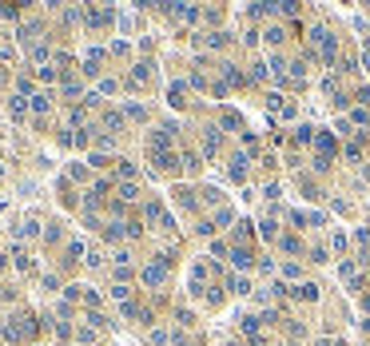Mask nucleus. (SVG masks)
<instances>
[{
    "instance_id": "7ed1b4c3",
    "label": "nucleus",
    "mask_w": 370,
    "mask_h": 346,
    "mask_svg": "<svg viewBox=\"0 0 370 346\" xmlns=\"http://www.w3.org/2000/svg\"><path fill=\"white\" fill-rule=\"evenodd\" d=\"M227 286H231L235 295H251V279H247V275H231V279H227Z\"/></svg>"
},
{
    "instance_id": "1a4fd4ad",
    "label": "nucleus",
    "mask_w": 370,
    "mask_h": 346,
    "mask_svg": "<svg viewBox=\"0 0 370 346\" xmlns=\"http://www.w3.org/2000/svg\"><path fill=\"white\" fill-rule=\"evenodd\" d=\"M259 235L271 243V239H279V231H275V223H271V219H263V223H259Z\"/></svg>"
},
{
    "instance_id": "f8f14e48",
    "label": "nucleus",
    "mask_w": 370,
    "mask_h": 346,
    "mask_svg": "<svg viewBox=\"0 0 370 346\" xmlns=\"http://www.w3.org/2000/svg\"><path fill=\"white\" fill-rule=\"evenodd\" d=\"M279 40H283V28L271 24V28H267V44H279Z\"/></svg>"
},
{
    "instance_id": "6e6552de",
    "label": "nucleus",
    "mask_w": 370,
    "mask_h": 346,
    "mask_svg": "<svg viewBox=\"0 0 370 346\" xmlns=\"http://www.w3.org/2000/svg\"><path fill=\"white\" fill-rule=\"evenodd\" d=\"M48 108H52V96L48 92H36L32 96V111H48Z\"/></svg>"
},
{
    "instance_id": "4468645a",
    "label": "nucleus",
    "mask_w": 370,
    "mask_h": 346,
    "mask_svg": "<svg viewBox=\"0 0 370 346\" xmlns=\"http://www.w3.org/2000/svg\"><path fill=\"white\" fill-rule=\"evenodd\" d=\"M68 175H72V179H88V167H80V163H72V167H68Z\"/></svg>"
},
{
    "instance_id": "9b49d317",
    "label": "nucleus",
    "mask_w": 370,
    "mask_h": 346,
    "mask_svg": "<svg viewBox=\"0 0 370 346\" xmlns=\"http://www.w3.org/2000/svg\"><path fill=\"white\" fill-rule=\"evenodd\" d=\"M119 199H128V203H132V199H139V187H136V183H123V187H119Z\"/></svg>"
},
{
    "instance_id": "423d86ee",
    "label": "nucleus",
    "mask_w": 370,
    "mask_h": 346,
    "mask_svg": "<svg viewBox=\"0 0 370 346\" xmlns=\"http://www.w3.org/2000/svg\"><path fill=\"white\" fill-rule=\"evenodd\" d=\"M8 111L16 115V120H24V111H28V100H24V96H12V104H8Z\"/></svg>"
},
{
    "instance_id": "f257e3e1",
    "label": "nucleus",
    "mask_w": 370,
    "mask_h": 346,
    "mask_svg": "<svg viewBox=\"0 0 370 346\" xmlns=\"http://www.w3.org/2000/svg\"><path fill=\"white\" fill-rule=\"evenodd\" d=\"M291 295L302 299V303H315V299H319V286H315V282H295V286H291Z\"/></svg>"
},
{
    "instance_id": "20e7f679",
    "label": "nucleus",
    "mask_w": 370,
    "mask_h": 346,
    "mask_svg": "<svg viewBox=\"0 0 370 346\" xmlns=\"http://www.w3.org/2000/svg\"><path fill=\"white\" fill-rule=\"evenodd\" d=\"M247 163H251V155H247V151H239V155L231 159V175H235V179H243V175H247Z\"/></svg>"
},
{
    "instance_id": "2eb2a0df",
    "label": "nucleus",
    "mask_w": 370,
    "mask_h": 346,
    "mask_svg": "<svg viewBox=\"0 0 370 346\" xmlns=\"http://www.w3.org/2000/svg\"><path fill=\"white\" fill-rule=\"evenodd\" d=\"M223 124H227V128H243V120H239L235 111H223Z\"/></svg>"
},
{
    "instance_id": "f03ea898",
    "label": "nucleus",
    "mask_w": 370,
    "mask_h": 346,
    "mask_svg": "<svg viewBox=\"0 0 370 346\" xmlns=\"http://www.w3.org/2000/svg\"><path fill=\"white\" fill-rule=\"evenodd\" d=\"M143 282H147V286H160V282H163V263L143 267Z\"/></svg>"
},
{
    "instance_id": "39448f33",
    "label": "nucleus",
    "mask_w": 370,
    "mask_h": 346,
    "mask_svg": "<svg viewBox=\"0 0 370 346\" xmlns=\"http://www.w3.org/2000/svg\"><path fill=\"white\" fill-rule=\"evenodd\" d=\"M311 139H315V128L311 124H299L295 128V143H311Z\"/></svg>"
},
{
    "instance_id": "9d476101",
    "label": "nucleus",
    "mask_w": 370,
    "mask_h": 346,
    "mask_svg": "<svg viewBox=\"0 0 370 346\" xmlns=\"http://www.w3.org/2000/svg\"><path fill=\"white\" fill-rule=\"evenodd\" d=\"M231 259H235V267H239V271H247V267H251V255H247L243 247H239V251H231Z\"/></svg>"
},
{
    "instance_id": "dca6fc26",
    "label": "nucleus",
    "mask_w": 370,
    "mask_h": 346,
    "mask_svg": "<svg viewBox=\"0 0 370 346\" xmlns=\"http://www.w3.org/2000/svg\"><path fill=\"white\" fill-rule=\"evenodd\" d=\"M366 310H370V295H366Z\"/></svg>"
},
{
    "instance_id": "0eeeda50",
    "label": "nucleus",
    "mask_w": 370,
    "mask_h": 346,
    "mask_svg": "<svg viewBox=\"0 0 370 346\" xmlns=\"http://www.w3.org/2000/svg\"><path fill=\"white\" fill-rule=\"evenodd\" d=\"M203 148L215 155V151H219V131H215V128H207V135H203Z\"/></svg>"
},
{
    "instance_id": "f3484780",
    "label": "nucleus",
    "mask_w": 370,
    "mask_h": 346,
    "mask_svg": "<svg viewBox=\"0 0 370 346\" xmlns=\"http://www.w3.org/2000/svg\"><path fill=\"white\" fill-rule=\"evenodd\" d=\"M362 326H366V330H370V323H362Z\"/></svg>"
},
{
    "instance_id": "ddd939ff",
    "label": "nucleus",
    "mask_w": 370,
    "mask_h": 346,
    "mask_svg": "<svg viewBox=\"0 0 370 346\" xmlns=\"http://www.w3.org/2000/svg\"><path fill=\"white\" fill-rule=\"evenodd\" d=\"M231 219H235V211H227V207H223V211H215V223H219V227H227Z\"/></svg>"
}]
</instances>
